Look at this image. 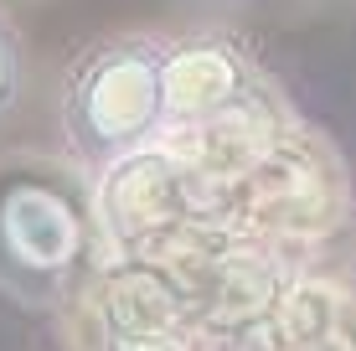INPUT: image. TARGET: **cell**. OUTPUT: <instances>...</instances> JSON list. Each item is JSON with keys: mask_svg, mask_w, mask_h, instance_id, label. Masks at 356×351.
I'll return each mask as SVG.
<instances>
[{"mask_svg": "<svg viewBox=\"0 0 356 351\" xmlns=\"http://www.w3.org/2000/svg\"><path fill=\"white\" fill-rule=\"evenodd\" d=\"M191 6H212V10H243V6H259V0H191Z\"/></svg>", "mask_w": 356, "mask_h": 351, "instance_id": "5b68a950", "label": "cell"}, {"mask_svg": "<svg viewBox=\"0 0 356 351\" xmlns=\"http://www.w3.org/2000/svg\"><path fill=\"white\" fill-rule=\"evenodd\" d=\"M21 88H26V52H21V36L10 26V16H0V124L16 114Z\"/></svg>", "mask_w": 356, "mask_h": 351, "instance_id": "277c9868", "label": "cell"}, {"mask_svg": "<svg viewBox=\"0 0 356 351\" xmlns=\"http://www.w3.org/2000/svg\"><path fill=\"white\" fill-rule=\"evenodd\" d=\"M165 36H108L67 67L57 93L63 140L93 171L129 161L165 124Z\"/></svg>", "mask_w": 356, "mask_h": 351, "instance_id": "6da1fadb", "label": "cell"}, {"mask_svg": "<svg viewBox=\"0 0 356 351\" xmlns=\"http://www.w3.org/2000/svg\"><path fill=\"white\" fill-rule=\"evenodd\" d=\"M88 259V202L57 165H0V289L26 305L63 300Z\"/></svg>", "mask_w": 356, "mask_h": 351, "instance_id": "7a4b0ae2", "label": "cell"}, {"mask_svg": "<svg viewBox=\"0 0 356 351\" xmlns=\"http://www.w3.org/2000/svg\"><path fill=\"white\" fill-rule=\"evenodd\" d=\"M253 67L222 36H186L165 52V114L170 119H212L248 99Z\"/></svg>", "mask_w": 356, "mask_h": 351, "instance_id": "3957f363", "label": "cell"}]
</instances>
